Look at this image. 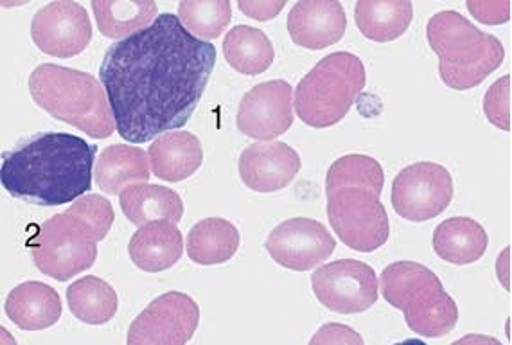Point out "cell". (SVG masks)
I'll return each mask as SVG.
<instances>
[{
    "label": "cell",
    "instance_id": "obj_18",
    "mask_svg": "<svg viewBox=\"0 0 512 345\" xmlns=\"http://www.w3.org/2000/svg\"><path fill=\"white\" fill-rule=\"evenodd\" d=\"M6 315L24 331H42L62 317V299L53 286L27 281L18 284L6 299Z\"/></svg>",
    "mask_w": 512,
    "mask_h": 345
},
{
    "label": "cell",
    "instance_id": "obj_31",
    "mask_svg": "<svg viewBox=\"0 0 512 345\" xmlns=\"http://www.w3.org/2000/svg\"><path fill=\"white\" fill-rule=\"evenodd\" d=\"M309 345H365L363 338L358 331L338 324V322H329L318 329L317 333L309 340Z\"/></svg>",
    "mask_w": 512,
    "mask_h": 345
},
{
    "label": "cell",
    "instance_id": "obj_20",
    "mask_svg": "<svg viewBox=\"0 0 512 345\" xmlns=\"http://www.w3.org/2000/svg\"><path fill=\"white\" fill-rule=\"evenodd\" d=\"M148 160V153L139 146H108L96 160V184L106 195H119L126 187L135 186V182L146 184L151 177Z\"/></svg>",
    "mask_w": 512,
    "mask_h": 345
},
{
    "label": "cell",
    "instance_id": "obj_13",
    "mask_svg": "<svg viewBox=\"0 0 512 345\" xmlns=\"http://www.w3.org/2000/svg\"><path fill=\"white\" fill-rule=\"evenodd\" d=\"M265 247L277 265L308 272L329 259L335 252L336 241L317 220L292 218L270 232Z\"/></svg>",
    "mask_w": 512,
    "mask_h": 345
},
{
    "label": "cell",
    "instance_id": "obj_11",
    "mask_svg": "<svg viewBox=\"0 0 512 345\" xmlns=\"http://www.w3.org/2000/svg\"><path fill=\"white\" fill-rule=\"evenodd\" d=\"M200 324V308L189 295L168 292L151 301L135 317L128 345H186Z\"/></svg>",
    "mask_w": 512,
    "mask_h": 345
},
{
    "label": "cell",
    "instance_id": "obj_8",
    "mask_svg": "<svg viewBox=\"0 0 512 345\" xmlns=\"http://www.w3.org/2000/svg\"><path fill=\"white\" fill-rule=\"evenodd\" d=\"M380 196L367 187H340L327 193L329 223L344 245L367 254L387 243L389 214Z\"/></svg>",
    "mask_w": 512,
    "mask_h": 345
},
{
    "label": "cell",
    "instance_id": "obj_7",
    "mask_svg": "<svg viewBox=\"0 0 512 345\" xmlns=\"http://www.w3.org/2000/svg\"><path fill=\"white\" fill-rule=\"evenodd\" d=\"M365 80V67L356 54H329L297 85L293 101L297 115L313 128L340 123L362 94Z\"/></svg>",
    "mask_w": 512,
    "mask_h": 345
},
{
    "label": "cell",
    "instance_id": "obj_19",
    "mask_svg": "<svg viewBox=\"0 0 512 345\" xmlns=\"http://www.w3.org/2000/svg\"><path fill=\"white\" fill-rule=\"evenodd\" d=\"M153 175L166 182L193 177L204 162L202 142L193 133L169 132L157 137L148 150Z\"/></svg>",
    "mask_w": 512,
    "mask_h": 345
},
{
    "label": "cell",
    "instance_id": "obj_22",
    "mask_svg": "<svg viewBox=\"0 0 512 345\" xmlns=\"http://www.w3.org/2000/svg\"><path fill=\"white\" fill-rule=\"evenodd\" d=\"M489 238L480 223L471 218H450L433 232L435 254L451 265H471L486 254Z\"/></svg>",
    "mask_w": 512,
    "mask_h": 345
},
{
    "label": "cell",
    "instance_id": "obj_34",
    "mask_svg": "<svg viewBox=\"0 0 512 345\" xmlns=\"http://www.w3.org/2000/svg\"><path fill=\"white\" fill-rule=\"evenodd\" d=\"M450 345H504L500 340L495 337H487V335H466V337L459 338L457 342Z\"/></svg>",
    "mask_w": 512,
    "mask_h": 345
},
{
    "label": "cell",
    "instance_id": "obj_2",
    "mask_svg": "<svg viewBox=\"0 0 512 345\" xmlns=\"http://www.w3.org/2000/svg\"><path fill=\"white\" fill-rule=\"evenodd\" d=\"M98 146L62 132L36 133L4 151L0 178L9 195L42 207L76 202L92 187Z\"/></svg>",
    "mask_w": 512,
    "mask_h": 345
},
{
    "label": "cell",
    "instance_id": "obj_15",
    "mask_svg": "<svg viewBox=\"0 0 512 345\" xmlns=\"http://www.w3.org/2000/svg\"><path fill=\"white\" fill-rule=\"evenodd\" d=\"M301 157L284 142L250 144L239 157V177L257 193H277L301 171Z\"/></svg>",
    "mask_w": 512,
    "mask_h": 345
},
{
    "label": "cell",
    "instance_id": "obj_3",
    "mask_svg": "<svg viewBox=\"0 0 512 345\" xmlns=\"http://www.w3.org/2000/svg\"><path fill=\"white\" fill-rule=\"evenodd\" d=\"M114 220V209L106 198L81 196L67 211L42 223L29 239L36 268L60 283L89 270L98 259V243Z\"/></svg>",
    "mask_w": 512,
    "mask_h": 345
},
{
    "label": "cell",
    "instance_id": "obj_23",
    "mask_svg": "<svg viewBox=\"0 0 512 345\" xmlns=\"http://www.w3.org/2000/svg\"><path fill=\"white\" fill-rule=\"evenodd\" d=\"M412 17L414 6L408 0H360L354 6L360 33L381 44L405 35Z\"/></svg>",
    "mask_w": 512,
    "mask_h": 345
},
{
    "label": "cell",
    "instance_id": "obj_1",
    "mask_svg": "<svg viewBox=\"0 0 512 345\" xmlns=\"http://www.w3.org/2000/svg\"><path fill=\"white\" fill-rule=\"evenodd\" d=\"M216 47L191 35L177 15L110 45L99 69L124 141L144 144L186 126L204 98Z\"/></svg>",
    "mask_w": 512,
    "mask_h": 345
},
{
    "label": "cell",
    "instance_id": "obj_14",
    "mask_svg": "<svg viewBox=\"0 0 512 345\" xmlns=\"http://www.w3.org/2000/svg\"><path fill=\"white\" fill-rule=\"evenodd\" d=\"M292 85L265 81L248 90L238 108L239 132L256 141L272 142L293 124Z\"/></svg>",
    "mask_w": 512,
    "mask_h": 345
},
{
    "label": "cell",
    "instance_id": "obj_21",
    "mask_svg": "<svg viewBox=\"0 0 512 345\" xmlns=\"http://www.w3.org/2000/svg\"><path fill=\"white\" fill-rule=\"evenodd\" d=\"M119 204L124 216L133 225H148L155 222L178 223L184 216V202L177 191L153 184H135L126 187Z\"/></svg>",
    "mask_w": 512,
    "mask_h": 345
},
{
    "label": "cell",
    "instance_id": "obj_4",
    "mask_svg": "<svg viewBox=\"0 0 512 345\" xmlns=\"http://www.w3.org/2000/svg\"><path fill=\"white\" fill-rule=\"evenodd\" d=\"M29 92L47 114L92 139H106L117 132L105 87L89 72L44 63L31 72Z\"/></svg>",
    "mask_w": 512,
    "mask_h": 345
},
{
    "label": "cell",
    "instance_id": "obj_35",
    "mask_svg": "<svg viewBox=\"0 0 512 345\" xmlns=\"http://www.w3.org/2000/svg\"><path fill=\"white\" fill-rule=\"evenodd\" d=\"M0 331H2V345H17V342H15V338L9 335L8 329L2 328L0 329Z\"/></svg>",
    "mask_w": 512,
    "mask_h": 345
},
{
    "label": "cell",
    "instance_id": "obj_27",
    "mask_svg": "<svg viewBox=\"0 0 512 345\" xmlns=\"http://www.w3.org/2000/svg\"><path fill=\"white\" fill-rule=\"evenodd\" d=\"M67 302L72 315L90 326L110 322L119 308L114 288L94 275L72 283L67 288Z\"/></svg>",
    "mask_w": 512,
    "mask_h": 345
},
{
    "label": "cell",
    "instance_id": "obj_33",
    "mask_svg": "<svg viewBox=\"0 0 512 345\" xmlns=\"http://www.w3.org/2000/svg\"><path fill=\"white\" fill-rule=\"evenodd\" d=\"M286 6V0H239L238 8L254 20H272Z\"/></svg>",
    "mask_w": 512,
    "mask_h": 345
},
{
    "label": "cell",
    "instance_id": "obj_9",
    "mask_svg": "<svg viewBox=\"0 0 512 345\" xmlns=\"http://www.w3.org/2000/svg\"><path fill=\"white\" fill-rule=\"evenodd\" d=\"M453 198L450 171L435 162L401 169L392 184V207L408 222H428L444 213Z\"/></svg>",
    "mask_w": 512,
    "mask_h": 345
},
{
    "label": "cell",
    "instance_id": "obj_12",
    "mask_svg": "<svg viewBox=\"0 0 512 345\" xmlns=\"http://www.w3.org/2000/svg\"><path fill=\"white\" fill-rule=\"evenodd\" d=\"M31 38L42 53L63 60L72 58L83 53L92 40L89 13L72 0L49 2L36 11Z\"/></svg>",
    "mask_w": 512,
    "mask_h": 345
},
{
    "label": "cell",
    "instance_id": "obj_24",
    "mask_svg": "<svg viewBox=\"0 0 512 345\" xmlns=\"http://www.w3.org/2000/svg\"><path fill=\"white\" fill-rule=\"evenodd\" d=\"M92 11L101 35L119 42L150 27L159 17L153 0H92Z\"/></svg>",
    "mask_w": 512,
    "mask_h": 345
},
{
    "label": "cell",
    "instance_id": "obj_36",
    "mask_svg": "<svg viewBox=\"0 0 512 345\" xmlns=\"http://www.w3.org/2000/svg\"><path fill=\"white\" fill-rule=\"evenodd\" d=\"M392 345H428L424 344L423 340H417V338H408V340H403V342H399V344Z\"/></svg>",
    "mask_w": 512,
    "mask_h": 345
},
{
    "label": "cell",
    "instance_id": "obj_32",
    "mask_svg": "<svg viewBox=\"0 0 512 345\" xmlns=\"http://www.w3.org/2000/svg\"><path fill=\"white\" fill-rule=\"evenodd\" d=\"M469 11L473 13V17L477 18L482 24L496 26V24H505L511 18V2L509 0H500V2H477V0H469Z\"/></svg>",
    "mask_w": 512,
    "mask_h": 345
},
{
    "label": "cell",
    "instance_id": "obj_29",
    "mask_svg": "<svg viewBox=\"0 0 512 345\" xmlns=\"http://www.w3.org/2000/svg\"><path fill=\"white\" fill-rule=\"evenodd\" d=\"M385 175L380 162L367 155H345L329 168L326 177V193L340 187H367L381 195Z\"/></svg>",
    "mask_w": 512,
    "mask_h": 345
},
{
    "label": "cell",
    "instance_id": "obj_28",
    "mask_svg": "<svg viewBox=\"0 0 512 345\" xmlns=\"http://www.w3.org/2000/svg\"><path fill=\"white\" fill-rule=\"evenodd\" d=\"M177 17L191 35L209 42L229 27L232 6L229 0H184Z\"/></svg>",
    "mask_w": 512,
    "mask_h": 345
},
{
    "label": "cell",
    "instance_id": "obj_16",
    "mask_svg": "<svg viewBox=\"0 0 512 345\" xmlns=\"http://www.w3.org/2000/svg\"><path fill=\"white\" fill-rule=\"evenodd\" d=\"M345 29L347 17L338 0H301L288 15V33L293 42L311 51L338 44Z\"/></svg>",
    "mask_w": 512,
    "mask_h": 345
},
{
    "label": "cell",
    "instance_id": "obj_25",
    "mask_svg": "<svg viewBox=\"0 0 512 345\" xmlns=\"http://www.w3.org/2000/svg\"><path fill=\"white\" fill-rule=\"evenodd\" d=\"M187 256L196 265H221L238 252L239 230L223 218H205L187 234Z\"/></svg>",
    "mask_w": 512,
    "mask_h": 345
},
{
    "label": "cell",
    "instance_id": "obj_30",
    "mask_svg": "<svg viewBox=\"0 0 512 345\" xmlns=\"http://www.w3.org/2000/svg\"><path fill=\"white\" fill-rule=\"evenodd\" d=\"M484 112L496 128L511 130V76L496 80L484 98Z\"/></svg>",
    "mask_w": 512,
    "mask_h": 345
},
{
    "label": "cell",
    "instance_id": "obj_5",
    "mask_svg": "<svg viewBox=\"0 0 512 345\" xmlns=\"http://www.w3.org/2000/svg\"><path fill=\"white\" fill-rule=\"evenodd\" d=\"M426 38L439 56L441 80L453 90L478 87L504 63L502 42L451 9L430 18Z\"/></svg>",
    "mask_w": 512,
    "mask_h": 345
},
{
    "label": "cell",
    "instance_id": "obj_17",
    "mask_svg": "<svg viewBox=\"0 0 512 345\" xmlns=\"http://www.w3.org/2000/svg\"><path fill=\"white\" fill-rule=\"evenodd\" d=\"M128 252L133 265L157 274L177 265L184 254V238L177 223H148L133 234Z\"/></svg>",
    "mask_w": 512,
    "mask_h": 345
},
{
    "label": "cell",
    "instance_id": "obj_26",
    "mask_svg": "<svg viewBox=\"0 0 512 345\" xmlns=\"http://www.w3.org/2000/svg\"><path fill=\"white\" fill-rule=\"evenodd\" d=\"M225 60L234 71L245 76H257L274 63V44L270 38L252 26L232 27L223 40Z\"/></svg>",
    "mask_w": 512,
    "mask_h": 345
},
{
    "label": "cell",
    "instance_id": "obj_10",
    "mask_svg": "<svg viewBox=\"0 0 512 345\" xmlns=\"http://www.w3.org/2000/svg\"><path fill=\"white\" fill-rule=\"evenodd\" d=\"M318 302L327 310L353 315L371 310L378 302V275L371 266L356 259H340L320 266L311 275Z\"/></svg>",
    "mask_w": 512,
    "mask_h": 345
},
{
    "label": "cell",
    "instance_id": "obj_6",
    "mask_svg": "<svg viewBox=\"0 0 512 345\" xmlns=\"http://www.w3.org/2000/svg\"><path fill=\"white\" fill-rule=\"evenodd\" d=\"M381 292L392 308L405 313L408 328L426 338L450 335L459 322V306L428 266L398 261L381 272Z\"/></svg>",
    "mask_w": 512,
    "mask_h": 345
}]
</instances>
